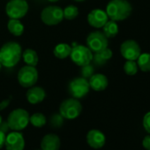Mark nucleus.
Here are the masks:
<instances>
[{"label": "nucleus", "mask_w": 150, "mask_h": 150, "mask_svg": "<svg viewBox=\"0 0 150 150\" xmlns=\"http://www.w3.org/2000/svg\"><path fill=\"white\" fill-rule=\"evenodd\" d=\"M21 56V47L15 42H6L0 49V63L7 68L15 66L20 62Z\"/></svg>", "instance_id": "obj_1"}, {"label": "nucleus", "mask_w": 150, "mask_h": 150, "mask_svg": "<svg viewBox=\"0 0 150 150\" xmlns=\"http://www.w3.org/2000/svg\"><path fill=\"white\" fill-rule=\"evenodd\" d=\"M132 7L127 0H110L106 6V13L111 21H120L127 19Z\"/></svg>", "instance_id": "obj_2"}, {"label": "nucleus", "mask_w": 150, "mask_h": 150, "mask_svg": "<svg viewBox=\"0 0 150 150\" xmlns=\"http://www.w3.org/2000/svg\"><path fill=\"white\" fill-rule=\"evenodd\" d=\"M81 103L73 97L64 100L59 107V113L65 119H75L81 115Z\"/></svg>", "instance_id": "obj_3"}, {"label": "nucleus", "mask_w": 150, "mask_h": 150, "mask_svg": "<svg viewBox=\"0 0 150 150\" xmlns=\"http://www.w3.org/2000/svg\"><path fill=\"white\" fill-rule=\"evenodd\" d=\"M7 123L11 130L21 131L26 128L29 123V114L23 109H16L9 114Z\"/></svg>", "instance_id": "obj_4"}, {"label": "nucleus", "mask_w": 150, "mask_h": 150, "mask_svg": "<svg viewBox=\"0 0 150 150\" xmlns=\"http://www.w3.org/2000/svg\"><path fill=\"white\" fill-rule=\"evenodd\" d=\"M71 61L79 66L88 64L93 60V52L84 45H74L70 54Z\"/></svg>", "instance_id": "obj_5"}, {"label": "nucleus", "mask_w": 150, "mask_h": 150, "mask_svg": "<svg viewBox=\"0 0 150 150\" xmlns=\"http://www.w3.org/2000/svg\"><path fill=\"white\" fill-rule=\"evenodd\" d=\"M38 81V71L35 66L25 65L18 72V81L23 88H31Z\"/></svg>", "instance_id": "obj_6"}, {"label": "nucleus", "mask_w": 150, "mask_h": 150, "mask_svg": "<svg viewBox=\"0 0 150 150\" xmlns=\"http://www.w3.org/2000/svg\"><path fill=\"white\" fill-rule=\"evenodd\" d=\"M90 90V86L88 79L83 77L75 78L70 81L68 85L69 94L76 99H81L86 96Z\"/></svg>", "instance_id": "obj_7"}, {"label": "nucleus", "mask_w": 150, "mask_h": 150, "mask_svg": "<svg viewBox=\"0 0 150 150\" xmlns=\"http://www.w3.org/2000/svg\"><path fill=\"white\" fill-rule=\"evenodd\" d=\"M28 4L26 0H10L6 4V13L10 19L20 20L28 13Z\"/></svg>", "instance_id": "obj_8"}, {"label": "nucleus", "mask_w": 150, "mask_h": 150, "mask_svg": "<svg viewBox=\"0 0 150 150\" xmlns=\"http://www.w3.org/2000/svg\"><path fill=\"white\" fill-rule=\"evenodd\" d=\"M64 19L63 9L59 6H50L45 7L41 13L42 21L48 26H55L59 24Z\"/></svg>", "instance_id": "obj_9"}, {"label": "nucleus", "mask_w": 150, "mask_h": 150, "mask_svg": "<svg viewBox=\"0 0 150 150\" xmlns=\"http://www.w3.org/2000/svg\"><path fill=\"white\" fill-rule=\"evenodd\" d=\"M87 45L93 53H97L108 47V38L103 32L95 31L87 37Z\"/></svg>", "instance_id": "obj_10"}, {"label": "nucleus", "mask_w": 150, "mask_h": 150, "mask_svg": "<svg viewBox=\"0 0 150 150\" xmlns=\"http://www.w3.org/2000/svg\"><path fill=\"white\" fill-rule=\"evenodd\" d=\"M120 53L126 60L136 61L141 53L139 43L134 40H126L120 46Z\"/></svg>", "instance_id": "obj_11"}, {"label": "nucleus", "mask_w": 150, "mask_h": 150, "mask_svg": "<svg viewBox=\"0 0 150 150\" xmlns=\"http://www.w3.org/2000/svg\"><path fill=\"white\" fill-rule=\"evenodd\" d=\"M5 146L6 150H23L25 147L23 135L19 132H10L6 137Z\"/></svg>", "instance_id": "obj_12"}, {"label": "nucleus", "mask_w": 150, "mask_h": 150, "mask_svg": "<svg viewBox=\"0 0 150 150\" xmlns=\"http://www.w3.org/2000/svg\"><path fill=\"white\" fill-rule=\"evenodd\" d=\"M109 21V17L105 11L102 9H94L88 15V24L96 28H101Z\"/></svg>", "instance_id": "obj_13"}, {"label": "nucleus", "mask_w": 150, "mask_h": 150, "mask_svg": "<svg viewBox=\"0 0 150 150\" xmlns=\"http://www.w3.org/2000/svg\"><path fill=\"white\" fill-rule=\"evenodd\" d=\"M87 141H88V144L91 147L95 149H99L104 146L106 138H105V135L100 130L93 129L88 132Z\"/></svg>", "instance_id": "obj_14"}, {"label": "nucleus", "mask_w": 150, "mask_h": 150, "mask_svg": "<svg viewBox=\"0 0 150 150\" xmlns=\"http://www.w3.org/2000/svg\"><path fill=\"white\" fill-rule=\"evenodd\" d=\"M88 83L90 88L95 91H103L107 88L109 81L105 75L102 73H96L93 74L88 80Z\"/></svg>", "instance_id": "obj_15"}, {"label": "nucleus", "mask_w": 150, "mask_h": 150, "mask_svg": "<svg viewBox=\"0 0 150 150\" xmlns=\"http://www.w3.org/2000/svg\"><path fill=\"white\" fill-rule=\"evenodd\" d=\"M46 97V93L41 87H31L27 92V100L31 104L42 103Z\"/></svg>", "instance_id": "obj_16"}, {"label": "nucleus", "mask_w": 150, "mask_h": 150, "mask_svg": "<svg viewBox=\"0 0 150 150\" xmlns=\"http://www.w3.org/2000/svg\"><path fill=\"white\" fill-rule=\"evenodd\" d=\"M60 139L56 134H47L41 141L42 150H58L60 148Z\"/></svg>", "instance_id": "obj_17"}, {"label": "nucleus", "mask_w": 150, "mask_h": 150, "mask_svg": "<svg viewBox=\"0 0 150 150\" xmlns=\"http://www.w3.org/2000/svg\"><path fill=\"white\" fill-rule=\"evenodd\" d=\"M71 51V47L67 43H59L54 48V56L59 59H64L70 57Z\"/></svg>", "instance_id": "obj_18"}, {"label": "nucleus", "mask_w": 150, "mask_h": 150, "mask_svg": "<svg viewBox=\"0 0 150 150\" xmlns=\"http://www.w3.org/2000/svg\"><path fill=\"white\" fill-rule=\"evenodd\" d=\"M112 54H113L112 50L107 47L103 50H102L100 52H97V53H95V55L93 56V60L95 61V63L96 64L103 65L108 60H110L112 57Z\"/></svg>", "instance_id": "obj_19"}, {"label": "nucleus", "mask_w": 150, "mask_h": 150, "mask_svg": "<svg viewBox=\"0 0 150 150\" xmlns=\"http://www.w3.org/2000/svg\"><path fill=\"white\" fill-rule=\"evenodd\" d=\"M22 57L27 65L36 66L38 64V55L35 50L32 49H27L22 52Z\"/></svg>", "instance_id": "obj_20"}, {"label": "nucleus", "mask_w": 150, "mask_h": 150, "mask_svg": "<svg viewBox=\"0 0 150 150\" xmlns=\"http://www.w3.org/2000/svg\"><path fill=\"white\" fill-rule=\"evenodd\" d=\"M7 28L9 32L15 36H21L24 32V26L19 20L15 19H10L7 23Z\"/></svg>", "instance_id": "obj_21"}, {"label": "nucleus", "mask_w": 150, "mask_h": 150, "mask_svg": "<svg viewBox=\"0 0 150 150\" xmlns=\"http://www.w3.org/2000/svg\"><path fill=\"white\" fill-rule=\"evenodd\" d=\"M103 28V34L107 38H113L118 34V26L116 21H108L104 26Z\"/></svg>", "instance_id": "obj_22"}, {"label": "nucleus", "mask_w": 150, "mask_h": 150, "mask_svg": "<svg viewBox=\"0 0 150 150\" xmlns=\"http://www.w3.org/2000/svg\"><path fill=\"white\" fill-rule=\"evenodd\" d=\"M137 64L140 71L144 72L150 71V54L149 53H140L137 58Z\"/></svg>", "instance_id": "obj_23"}, {"label": "nucleus", "mask_w": 150, "mask_h": 150, "mask_svg": "<svg viewBox=\"0 0 150 150\" xmlns=\"http://www.w3.org/2000/svg\"><path fill=\"white\" fill-rule=\"evenodd\" d=\"M29 122L35 127H42L45 125L47 120L46 117L42 113H35L31 117H29Z\"/></svg>", "instance_id": "obj_24"}, {"label": "nucleus", "mask_w": 150, "mask_h": 150, "mask_svg": "<svg viewBox=\"0 0 150 150\" xmlns=\"http://www.w3.org/2000/svg\"><path fill=\"white\" fill-rule=\"evenodd\" d=\"M63 13H64V18L66 19V20L71 21V20L75 19L79 15V9H78L77 6L71 5V6H66L63 10Z\"/></svg>", "instance_id": "obj_25"}, {"label": "nucleus", "mask_w": 150, "mask_h": 150, "mask_svg": "<svg viewBox=\"0 0 150 150\" xmlns=\"http://www.w3.org/2000/svg\"><path fill=\"white\" fill-rule=\"evenodd\" d=\"M138 64L137 62L134 60H126V62L124 64V71L127 75H130V76H132V75H135L138 72Z\"/></svg>", "instance_id": "obj_26"}, {"label": "nucleus", "mask_w": 150, "mask_h": 150, "mask_svg": "<svg viewBox=\"0 0 150 150\" xmlns=\"http://www.w3.org/2000/svg\"><path fill=\"white\" fill-rule=\"evenodd\" d=\"M64 117L60 113H55L51 116L50 119V125L53 128H59L64 124Z\"/></svg>", "instance_id": "obj_27"}, {"label": "nucleus", "mask_w": 150, "mask_h": 150, "mask_svg": "<svg viewBox=\"0 0 150 150\" xmlns=\"http://www.w3.org/2000/svg\"><path fill=\"white\" fill-rule=\"evenodd\" d=\"M82 67V70H81V73H82V76L83 78L85 79H89L92 75L94 74V67L88 64H86L84 66H81Z\"/></svg>", "instance_id": "obj_28"}, {"label": "nucleus", "mask_w": 150, "mask_h": 150, "mask_svg": "<svg viewBox=\"0 0 150 150\" xmlns=\"http://www.w3.org/2000/svg\"><path fill=\"white\" fill-rule=\"evenodd\" d=\"M142 124H143L144 129L150 134V111L145 114Z\"/></svg>", "instance_id": "obj_29"}, {"label": "nucleus", "mask_w": 150, "mask_h": 150, "mask_svg": "<svg viewBox=\"0 0 150 150\" xmlns=\"http://www.w3.org/2000/svg\"><path fill=\"white\" fill-rule=\"evenodd\" d=\"M142 146L145 149L150 150V134L145 136V138L142 140Z\"/></svg>", "instance_id": "obj_30"}, {"label": "nucleus", "mask_w": 150, "mask_h": 150, "mask_svg": "<svg viewBox=\"0 0 150 150\" xmlns=\"http://www.w3.org/2000/svg\"><path fill=\"white\" fill-rule=\"evenodd\" d=\"M9 130H10V127H9L7 121H2V123L0 124V131L6 133Z\"/></svg>", "instance_id": "obj_31"}, {"label": "nucleus", "mask_w": 150, "mask_h": 150, "mask_svg": "<svg viewBox=\"0 0 150 150\" xmlns=\"http://www.w3.org/2000/svg\"><path fill=\"white\" fill-rule=\"evenodd\" d=\"M10 104V99H6L2 102H0V110L6 109Z\"/></svg>", "instance_id": "obj_32"}, {"label": "nucleus", "mask_w": 150, "mask_h": 150, "mask_svg": "<svg viewBox=\"0 0 150 150\" xmlns=\"http://www.w3.org/2000/svg\"><path fill=\"white\" fill-rule=\"evenodd\" d=\"M6 134L3 132L0 131V149H1L5 146V141H6Z\"/></svg>", "instance_id": "obj_33"}, {"label": "nucleus", "mask_w": 150, "mask_h": 150, "mask_svg": "<svg viewBox=\"0 0 150 150\" xmlns=\"http://www.w3.org/2000/svg\"><path fill=\"white\" fill-rule=\"evenodd\" d=\"M48 1H50V2H52V3H55V2H57L58 0H48Z\"/></svg>", "instance_id": "obj_34"}, {"label": "nucleus", "mask_w": 150, "mask_h": 150, "mask_svg": "<svg viewBox=\"0 0 150 150\" xmlns=\"http://www.w3.org/2000/svg\"><path fill=\"white\" fill-rule=\"evenodd\" d=\"M74 1H77V2H83L85 0H74Z\"/></svg>", "instance_id": "obj_35"}, {"label": "nucleus", "mask_w": 150, "mask_h": 150, "mask_svg": "<svg viewBox=\"0 0 150 150\" xmlns=\"http://www.w3.org/2000/svg\"><path fill=\"white\" fill-rule=\"evenodd\" d=\"M2 121H3V119H2V117H1V116H0V124H1V123H2Z\"/></svg>", "instance_id": "obj_36"}, {"label": "nucleus", "mask_w": 150, "mask_h": 150, "mask_svg": "<svg viewBox=\"0 0 150 150\" xmlns=\"http://www.w3.org/2000/svg\"><path fill=\"white\" fill-rule=\"evenodd\" d=\"M1 67H2V64H1V63H0V70H1Z\"/></svg>", "instance_id": "obj_37"}]
</instances>
